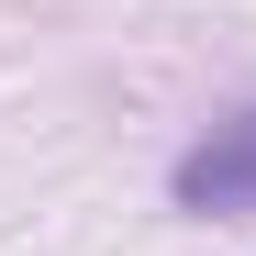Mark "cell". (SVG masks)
I'll return each mask as SVG.
<instances>
[{
  "instance_id": "obj_1",
  "label": "cell",
  "mask_w": 256,
  "mask_h": 256,
  "mask_svg": "<svg viewBox=\"0 0 256 256\" xmlns=\"http://www.w3.org/2000/svg\"><path fill=\"white\" fill-rule=\"evenodd\" d=\"M178 212H223V223H256V112L223 122L212 145L178 156Z\"/></svg>"
}]
</instances>
